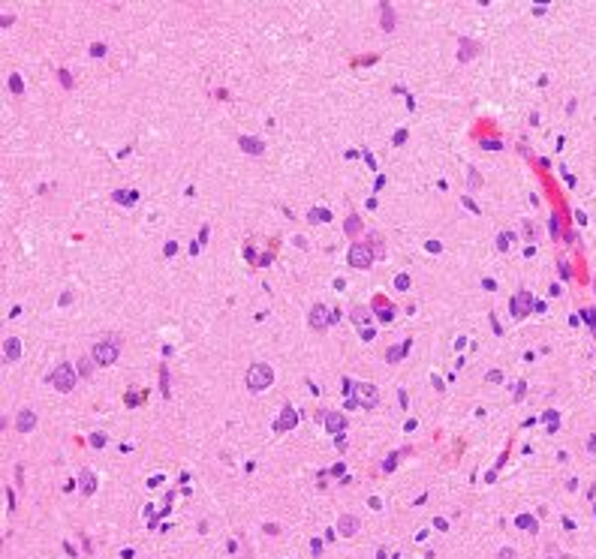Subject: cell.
Returning <instances> with one entry per match:
<instances>
[{"instance_id":"6da1fadb","label":"cell","mask_w":596,"mask_h":559,"mask_svg":"<svg viewBox=\"0 0 596 559\" xmlns=\"http://www.w3.org/2000/svg\"><path fill=\"white\" fill-rule=\"evenodd\" d=\"M247 391H265L271 382H274V370L268 364H253L250 370H247Z\"/></svg>"},{"instance_id":"7a4b0ae2","label":"cell","mask_w":596,"mask_h":559,"mask_svg":"<svg viewBox=\"0 0 596 559\" xmlns=\"http://www.w3.org/2000/svg\"><path fill=\"white\" fill-rule=\"evenodd\" d=\"M48 382H51V385H55V391H60V394L73 391V388H76V367H69V364L55 367V370H51V376H48Z\"/></svg>"},{"instance_id":"3957f363","label":"cell","mask_w":596,"mask_h":559,"mask_svg":"<svg viewBox=\"0 0 596 559\" xmlns=\"http://www.w3.org/2000/svg\"><path fill=\"white\" fill-rule=\"evenodd\" d=\"M118 355H120V343L118 340H99L94 346V361L99 367H112L118 361Z\"/></svg>"},{"instance_id":"277c9868","label":"cell","mask_w":596,"mask_h":559,"mask_svg":"<svg viewBox=\"0 0 596 559\" xmlns=\"http://www.w3.org/2000/svg\"><path fill=\"white\" fill-rule=\"evenodd\" d=\"M530 310H536V301H533V295H530V292H518L515 298L509 301V313H512V319H524Z\"/></svg>"},{"instance_id":"5b68a950","label":"cell","mask_w":596,"mask_h":559,"mask_svg":"<svg viewBox=\"0 0 596 559\" xmlns=\"http://www.w3.org/2000/svg\"><path fill=\"white\" fill-rule=\"evenodd\" d=\"M346 259H349V265H353V268H367V265L374 261V253H371L367 243H353Z\"/></svg>"},{"instance_id":"8992f818","label":"cell","mask_w":596,"mask_h":559,"mask_svg":"<svg viewBox=\"0 0 596 559\" xmlns=\"http://www.w3.org/2000/svg\"><path fill=\"white\" fill-rule=\"evenodd\" d=\"M356 397H358V403L367 406V409L379 403V391H377V385H371V382H356Z\"/></svg>"},{"instance_id":"52a82bcc","label":"cell","mask_w":596,"mask_h":559,"mask_svg":"<svg viewBox=\"0 0 596 559\" xmlns=\"http://www.w3.org/2000/svg\"><path fill=\"white\" fill-rule=\"evenodd\" d=\"M335 322V313H328V307H322V304H317L310 310V325L313 328H325V325H331Z\"/></svg>"},{"instance_id":"ba28073f","label":"cell","mask_w":596,"mask_h":559,"mask_svg":"<svg viewBox=\"0 0 596 559\" xmlns=\"http://www.w3.org/2000/svg\"><path fill=\"white\" fill-rule=\"evenodd\" d=\"M15 427H19L21 433L33 430V427H37V412H30V409H21V412H19V421H15Z\"/></svg>"},{"instance_id":"9c48e42d","label":"cell","mask_w":596,"mask_h":559,"mask_svg":"<svg viewBox=\"0 0 596 559\" xmlns=\"http://www.w3.org/2000/svg\"><path fill=\"white\" fill-rule=\"evenodd\" d=\"M295 421H298V415H295V409H292V406H286L283 412H280V418H277V424H274V430H289V427H295Z\"/></svg>"},{"instance_id":"30bf717a","label":"cell","mask_w":596,"mask_h":559,"mask_svg":"<svg viewBox=\"0 0 596 559\" xmlns=\"http://www.w3.org/2000/svg\"><path fill=\"white\" fill-rule=\"evenodd\" d=\"M241 148L247 150V153H253V156H259L262 150H265V142L256 138V135H244V138H241Z\"/></svg>"},{"instance_id":"8fae6325","label":"cell","mask_w":596,"mask_h":559,"mask_svg":"<svg viewBox=\"0 0 596 559\" xmlns=\"http://www.w3.org/2000/svg\"><path fill=\"white\" fill-rule=\"evenodd\" d=\"M325 427L331 430V433H340V430H346V418L343 415H335V412H325Z\"/></svg>"},{"instance_id":"7c38bea8","label":"cell","mask_w":596,"mask_h":559,"mask_svg":"<svg viewBox=\"0 0 596 559\" xmlns=\"http://www.w3.org/2000/svg\"><path fill=\"white\" fill-rule=\"evenodd\" d=\"M3 355H6L9 361H15V358H19V355H21V343H19V340H15V337H9V340L3 343Z\"/></svg>"},{"instance_id":"4fadbf2b","label":"cell","mask_w":596,"mask_h":559,"mask_svg":"<svg viewBox=\"0 0 596 559\" xmlns=\"http://www.w3.org/2000/svg\"><path fill=\"white\" fill-rule=\"evenodd\" d=\"M115 202H118V205H127V207H130V205H136V202H139V193H136V189H130V193H124V189H118V193H115Z\"/></svg>"},{"instance_id":"5bb4252c","label":"cell","mask_w":596,"mask_h":559,"mask_svg":"<svg viewBox=\"0 0 596 559\" xmlns=\"http://www.w3.org/2000/svg\"><path fill=\"white\" fill-rule=\"evenodd\" d=\"M338 526H340V532H343V535H353V532L358 529V520H356V517H340V523H338Z\"/></svg>"},{"instance_id":"9a60e30c","label":"cell","mask_w":596,"mask_h":559,"mask_svg":"<svg viewBox=\"0 0 596 559\" xmlns=\"http://www.w3.org/2000/svg\"><path fill=\"white\" fill-rule=\"evenodd\" d=\"M353 322H356V325H364V322H371V313H367L364 307H353Z\"/></svg>"},{"instance_id":"2e32d148","label":"cell","mask_w":596,"mask_h":559,"mask_svg":"<svg viewBox=\"0 0 596 559\" xmlns=\"http://www.w3.org/2000/svg\"><path fill=\"white\" fill-rule=\"evenodd\" d=\"M307 217H310V223H328V220H331V214L325 211V207H322V211H319V207H313Z\"/></svg>"},{"instance_id":"e0dca14e","label":"cell","mask_w":596,"mask_h":559,"mask_svg":"<svg viewBox=\"0 0 596 559\" xmlns=\"http://www.w3.org/2000/svg\"><path fill=\"white\" fill-rule=\"evenodd\" d=\"M407 349H410V340H404V343H400L397 349H389V355H385V358H389V361H397L400 355H404V352H407Z\"/></svg>"},{"instance_id":"ac0fdd59","label":"cell","mask_w":596,"mask_h":559,"mask_svg":"<svg viewBox=\"0 0 596 559\" xmlns=\"http://www.w3.org/2000/svg\"><path fill=\"white\" fill-rule=\"evenodd\" d=\"M392 24H395V15H392V9L382 3V27L385 30H392Z\"/></svg>"},{"instance_id":"d6986e66","label":"cell","mask_w":596,"mask_h":559,"mask_svg":"<svg viewBox=\"0 0 596 559\" xmlns=\"http://www.w3.org/2000/svg\"><path fill=\"white\" fill-rule=\"evenodd\" d=\"M512 241H515V238H512L509 232H503V235L497 238V250H503V253H506V250H509V243H512Z\"/></svg>"},{"instance_id":"ffe728a7","label":"cell","mask_w":596,"mask_h":559,"mask_svg":"<svg viewBox=\"0 0 596 559\" xmlns=\"http://www.w3.org/2000/svg\"><path fill=\"white\" fill-rule=\"evenodd\" d=\"M81 490H84V493L94 490V475H91V472H81Z\"/></svg>"},{"instance_id":"44dd1931","label":"cell","mask_w":596,"mask_h":559,"mask_svg":"<svg viewBox=\"0 0 596 559\" xmlns=\"http://www.w3.org/2000/svg\"><path fill=\"white\" fill-rule=\"evenodd\" d=\"M9 87H12V93H21V91H24L21 75H9Z\"/></svg>"},{"instance_id":"7402d4cb","label":"cell","mask_w":596,"mask_h":559,"mask_svg":"<svg viewBox=\"0 0 596 559\" xmlns=\"http://www.w3.org/2000/svg\"><path fill=\"white\" fill-rule=\"evenodd\" d=\"M395 286H397L400 292H404V289H410V277H407V274H397V280H395Z\"/></svg>"},{"instance_id":"603a6c76","label":"cell","mask_w":596,"mask_h":559,"mask_svg":"<svg viewBox=\"0 0 596 559\" xmlns=\"http://www.w3.org/2000/svg\"><path fill=\"white\" fill-rule=\"evenodd\" d=\"M91 55H94V57H102V55H106V45H102V42H94V45H91Z\"/></svg>"},{"instance_id":"cb8c5ba5","label":"cell","mask_w":596,"mask_h":559,"mask_svg":"<svg viewBox=\"0 0 596 559\" xmlns=\"http://www.w3.org/2000/svg\"><path fill=\"white\" fill-rule=\"evenodd\" d=\"M425 250H428V253H440L443 247H440V241H428V243H425Z\"/></svg>"},{"instance_id":"d4e9b609","label":"cell","mask_w":596,"mask_h":559,"mask_svg":"<svg viewBox=\"0 0 596 559\" xmlns=\"http://www.w3.org/2000/svg\"><path fill=\"white\" fill-rule=\"evenodd\" d=\"M512 391H515L512 397H515V400H521V397H524V382H515V385H512Z\"/></svg>"},{"instance_id":"484cf974","label":"cell","mask_w":596,"mask_h":559,"mask_svg":"<svg viewBox=\"0 0 596 559\" xmlns=\"http://www.w3.org/2000/svg\"><path fill=\"white\" fill-rule=\"evenodd\" d=\"M163 253H166V256H175V253H178V243H175V241H169L166 247H163Z\"/></svg>"},{"instance_id":"4316f807","label":"cell","mask_w":596,"mask_h":559,"mask_svg":"<svg viewBox=\"0 0 596 559\" xmlns=\"http://www.w3.org/2000/svg\"><path fill=\"white\" fill-rule=\"evenodd\" d=\"M91 442L99 448V445H106V436H102V433H94V436H91Z\"/></svg>"},{"instance_id":"83f0119b","label":"cell","mask_w":596,"mask_h":559,"mask_svg":"<svg viewBox=\"0 0 596 559\" xmlns=\"http://www.w3.org/2000/svg\"><path fill=\"white\" fill-rule=\"evenodd\" d=\"M346 229H349V232H358V220H356V217H349V225H346Z\"/></svg>"},{"instance_id":"f1b7e54d","label":"cell","mask_w":596,"mask_h":559,"mask_svg":"<svg viewBox=\"0 0 596 559\" xmlns=\"http://www.w3.org/2000/svg\"><path fill=\"white\" fill-rule=\"evenodd\" d=\"M79 367H81V376H91V367H87V361H79Z\"/></svg>"}]
</instances>
